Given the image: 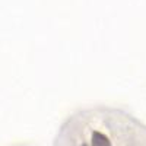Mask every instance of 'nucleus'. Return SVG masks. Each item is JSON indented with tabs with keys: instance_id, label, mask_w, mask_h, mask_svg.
Returning <instances> with one entry per match:
<instances>
[{
	"instance_id": "obj_1",
	"label": "nucleus",
	"mask_w": 146,
	"mask_h": 146,
	"mask_svg": "<svg viewBox=\"0 0 146 146\" xmlns=\"http://www.w3.org/2000/svg\"><path fill=\"white\" fill-rule=\"evenodd\" d=\"M92 146H111L108 137L101 131H94L92 133Z\"/></svg>"
},
{
	"instance_id": "obj_2",
	"label": "nucleus",
	"mask_w": 146,
	"mask_h": 146,
	"mask_svg": "<svg viewBox=\"0 0 146 146\" xmlns=\"http://www.w3.org/2000/svg\"><path fill=\"white\" fill-rule=\"evenodd\" d=\"M83 146H86V145H83Z\"/></svg>"
}]
</instances>
